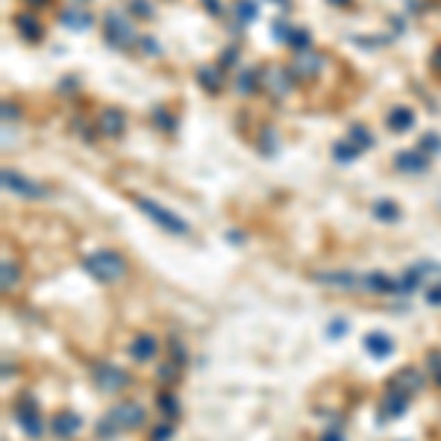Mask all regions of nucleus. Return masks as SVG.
<instances>
[{
	"label": "nucleus",
	"instance_id": "44",
	"mask_svg": "<svg viewBox=\"0 0 441 441\" xmlns=\"http://www.w3.org/2000/svg\"><path fill=\"white\" fill-rule=\"evenodd\" d=\"M433 68L441 74V47H435V53H433Z\"/></svg>",
	"mask_w": 441,
	"mask_h": 441
},
{
	"label": "nucleus",
	"instance_id": "18",
	"mask_svg": "<svg viewBox=\"0 0 441 441\" xmlns=\"http://www.w3.org/2000/svg\"><path fill=\"white\" fill-rule=\"evenodd\" d=\"M362 345H365V350L371 353L374 359H388L391 353H395V341H391V336L379 333V329H374V333H368Z\"/></svg>",
	"mask_w": 441,
	"mask_h": 441
},
{
	"label": "nucleus",
	"instance_id": "22",
	"mask_svg": "<svg viewBox=\"0 0 441 441\" xmlns=\"http://www.w3.org/2000/svg\"><path fill=\"white\" fill-rule=\"evenodd\" d=\"M388 127L395 130V132H406V130H412L415 127V112L409 106H395L388 112Z\"/></svg>",
	"mask_w": 441,
	"mask_h": 441
},
{
	"label": "nucleus",
	"instance_id": "9",
	"mask_svg": "<svg viewBox=\"0 0 441 441\" xmlns=\"http://www.w3.org/2000/svg\"><path fill=\"white\" fill-rule=\"evenodd\" d=\"M395 168L400 174H409V177H418V174H426L430 171V156H426L421 147H409V150H400L395 156Z\"/></svg>",
	"mask_w": 441,
	"mask_h": 441
},
{
	"label": "nucleus",
	"instance_id": "2",
	"mask_svg": "<svg viewBox=\"0 0 441 441\" xmlns=\"http://www.w3.org/2000/svg\"><path fill=\"white\" fill-rule=\"evenodd\" d=\"M83 268H85V274H92L97 283H103V286H112V283H118V279L127 277V259L118 250L89 253L83 259Z\"/></svg>",
	"mask_w": 441,
	"mask_h": 441
},
{
	"label": "nucleus",
	"instance_id": "5",
	"mask_svg": "<svg viewBox=\"0 0 441 441\" xmlns=\"http://www.w3.org/2000/svg\"><path fill=\"white\" fill-rule=\"evenodd\" d=\"M92 379H94V386L106 391V395H115V391H124L130 383H132V377L124 371L121 365H112V362H97L92 368Z\"/></svg>",
	"mask_w": 441,
	"mask_h": 441
},
{
	"label": "nucleus",
	"instance_id": "3",
	"mask_svg": "<svg viewBox=\"0 0 441 441\" xmlns=\"http://www.w3.org/2000/svg\"><path fill=\"white\" fill-rule=\"evenodd\" d=\"M132 203H136L139 212H144L156 227H162L165 232H171V236H189V220L182 215H177V212L165 209L162 203L144 198V194H132Z\"/></svg>",
	"mask_w": 441,
	"mask_h": 441
},
{
	"label": "nucleus",
	"instance_id": "12",
	"mask_svg": "<svg viewBox=\"0 0 441 441\" xmlns=\"http://www.w3.org/2000/svg\"><path fill=\"white\" fill-rule=\"evenodd\" d=\"M379 418H403L406 415V409H409V395L406 391H400V388H391L388 386V391H386V397H383V403H379Z\"/></svg>",
	"mask_w": 441,
	"mask_h": 441
},
{
	"label": "nucleus",
	"instance_id": "42",
	"mask_svg": "<svg viewBox=\"0 0 441 441\" xmlns=\"http://www.w3.org/2000/svg\"><path fill=\"white\" fill-rule=\"evenodd\" d=\"M321 441H345V435H341V433H338V430H327V433H324V438H321Z\"/></svg>",
	"mask_w": 441,
	"mask_h": 441
},
{
	"label": "nucleus",
	"instance_id": "6",
	"mask_svg": "<svg viewBox=\"0 0 441 441\" xmlns=\"http://www.w3.org/2000/svg\"><path fill=\"white\" fill-rule=\"evenodd\" d=\"M0 180H3V189L12 191L15 198H24V200H42L47 189L39 186L35 180H27L21 174V171H12V168H3V174H0Z\"/></svg>",
	"mask_w": 441,
	"mask_h": 441
},
{
	"label": "nucleus",
	"instance_id": "17",
	"mask_svg": "<svg viewBox=\"0 0 441 441\" xmlns=\"http://www.w3.org/2000/svg\"><path fill=\"white\" fill-rule=\"evenodd\" d=\"M362 288H365V291H371V294H400L397 279H391V277L383 274V271L365 274V277H362Z\"/></svg>",
	"mask_w": 441,
	"mask_h": 441
},
{
	"label": "nucleus",
	"instance_id": "39",
	"mask_svg": "<svg viewBox=\"0 0 441 441\" xmlns=\"http://www.w3.org/2000/svg\"><path fill=\"white\" fill-rule=\"evenodd\" d=\"M139 47H141L144 53H159V44L150 39V35H141V39H139Z\"/></svg>",
	"mask_w": 441,
	"mask_h": 441
},
{
	"label": "nucleus",
	"instance_id": "21",
	"mask_svg": "<svg viewBox=\"0 0 441 441\" xmlns=\"http://www.w3.org/2000/svg\"><path fill=\"white\" fill-rule=\"evenodd\" d=\"M59 21L65 24L68 30H89L92 24H94V18H92V12H85V9H62V15H59Z\"/></svg>",
	"mask_w": 441,
	"mask_h": 441
},
{
	"label": "nucleus",
	"instance_id": "30",
	"mask_svg": "<svg viewBox=\"0 0 441 441\" xmlns=\"http://www.w3.org/2000/svg\"><path fill=\"white\" fill-rule=\"evenodd\" d=\"M127 9H130V15H136L141 21H153V15H156V9L147 3V0H130Z\"/></svg>",
	"mask_w": 441,
	"mask_h": 441
},
{
	"label": "nucleus",
	"instance_id": "24",
	"mask_svg": "<svg viewBox=\"0 0 441 441\" xmlns=\"http://www.w3.org/2000/svg\"><path fill=\"white\" fill-rule=\"evenodd\" d=\"M232 12H236L241 27H244V24H253L256 18H259V6H256L253 0H236V3H232Z\"/></svg>",
	"mask_w": 441,
	"mask_h": 441
},
{
	"label": "nucleus",
	"instance_id": "33",
	"mask_svg": "<svg viewBox=\"0 0 441 441\" xmlns=\"http://www.w3.org/2000/svg\"><path fill=\"white\" fill-rule=\"evenodd\" d=\"M150 118H153V124H159V127H162L165 132H171V130H174V127H177V121H174V118H171V115H168V109H162V106H156Z\"/></svg>",
	"mask_w": 441,
	"mask_h": 441
},
{
	"label": "nucleus",
	"instance_id": "15",
	"mask_svg": "<svg viewBox=\"0 0 441 441\" xmlns=\"http://www.w3.org/2000/svg\"><path fill=\"white\" fill-rule=\"evenodd\" d=\"M315 279L324 286H333V288H345V291L362 288V277H356L353 271H321V274H315Z\"/></svg>",
	"mask_w": 441,
	"mask_h": 441
},
{
	"label": "nucleus",
	"instance_id": "43",
	"mask_svg": "<svg viewBox=\"0 0 441 441\" xmlns=\"http://www.w3.org/2000/svg\"><path fill=\"white\" fill-rule=\"evenodd\" d=\"M15 115H18V109H15V106H9V103H3V118L9 121V118H15Z\"/></svg>",
	"mask_w": 441,
	"mask_h": 441
},
{
	"label": "nucleus",
	"instance_id": "19",
	"mask_svg": "<svg viewBox=\"0 0 441 441\" xmlns=\"http://www.w3.org/2000/svg\"><path fill=\"white\" fill-rule=\"evenodd\" d=\"M15 30L21 33L24 42H42L44 39V27L35 21L33 12H18V15H15Z\"/></svg>",
	"mask_w": 441,
	"mask_h": 441
},
{
	"label": "nucleus",
	"instance_id": "41",
	"mask_svg": "<svg viewBox=\"0 0 441 441\" xmlns=\"http://www.w3.org/2000/svg\"><path fill=\"white\" fill-rule=\"evenodd\" d=\"M203 6H206V12H209V15H220V12H224V6H220L218 0H203Z\"/></svg>",
	"mask_w": 441,
	"mask_h": 441
},
{
	"label": "nucleus",
	"instance_id": "38",
	"mask_svg": "<svg viewBox=\"0 0 441 441\" xmlns=\"http://www.w3.org/2000/svg\"><path fill=\"white\" fill-rule=\"evenodd\" d=\"M236 47H227L224 53H220V68H230V65H236Z\"/></svg>",
	"mask_w": 441,
	"mask_h": 441
},
{
	"label": "nucleus",
	"instance_id": "16",
	"mask_svg": "<svg viewBox=\"0 0 441 441\" xmlns=\"http://www.w3.org/2000/svg\"><path fill=\"white\" fill-rule=\"evenodd\" d=\"M388 386L406 391V395L412 397V395H418V391L424 388V377H421V371H415V368H400V371L388 379Z\"/></svg>",
	"mask_w": 441,
	"mask_h": 441
},
{
	"label": "nucleus",
	"instance_id": "36",
	"mask_svg": "<svg viewBox=\"0 0 441 441\" xmlns=\"http://www.w3.org/2000/svg\"><path fill=\"white\" fill-rule=\"evenodd\" d=\"M171 435H174V426L162 424V426H156V430L150 433V441H171Z\"/></svg>",
	"mask_w": 441,
	"mask_h": 441
},
{
	"label": "nucleus",
	"instance_id": "40",
	"mask_svg": "<svg viewBox=\"0 0 441 441\" xmlns=\"http://www.w3.org/2000/svg\"><path fill=\"white\" fill-rule=\"evenodd\" d=\"M426 303L441 306V286H430V291H426Z\"/></svg>",
	"mask_w": 441,
	"mask_h": 441
},
{
	"label": "nucleus",
	"instance_id": "37",
	"mask_svg": "<svg viewBox=\"0 0 441 441\" xmlns=\"http://www.w3.org/2000/svg\"><path fill=\"white\" fill-rule=\"evenodd\" d=\"M345 333H347V321H338V318H336V321L329 324V338H338V336H345Z\"/></svg>",
	"mask_w": 441,
	"mask_h": 441
},
{
	"label": "nucleus",
	"instance_id": "4",
	"mask_svg": "<svg viewBox=\"0 0 441 441\" xmlns=\"http://www.w3.org/2000/svg\"><path fill=\"white\" fill-rule=\"evenodd\" d=\"M141 35L132 30L130 18H124L118 9L106 12V21H103V42L109 47H115V51H130L132 44H139Z\"/></svg>",
	"mask_w": 441,
	"mask_h": 441
},
{
	"label": "nucleus",
	"instance_id": "8",
	"mask_svg": "<svg viewBox=\"0 0 441 441\" xmlns=\"http://www.w3.org/2000/svg\"><path fill=\"white\" fill-rule=\"evenodd\" d=\"M262 85L268 92H271L274 97H286L291 92V85H294V74L291 68H283V65H271V68H265L262 74Z\"/></svg>",
	"mask_w": 441,
	"mask_h": 441
},
{
	"label": "nucleus",
	"instance_id": "14",
	"mask_svg": "<svg viewBox=\"0 0 441 441\" xmlns=\"http://www.w3.org/2000/svg\"><path fill=\"white\" fill-rule=\"evenodd\" d=\"M130 359H136V362H150L153 356H156V350H159V341H156V336L153 333H139L136 338L130 341Z\"/></svg>",
	"mask_w": 441,
	"mask_h": 441
},
{
	"label": "nucleus",
	"instance_id": "47",
	"mask_svg": "<svg viewBox=\"0 0 441 441\" xmlns=\"http://www.w3.org/2000/svg\"><path fill=\"white\" fill-rule=\"evenodd\" d=\"M274 3H279V6H288V0H274Z\"/></svg>",
	"mask_w": 441,
	"mask_h": 441
},
{
	"label": "nucleus",
	"instance_id": "23",
	"mask_svg": "<svg viewBox=\"0 0 441 441\" xmlns=\"http://www.w3.org/2000/svg\"><path fill=\"white\" fill-rule=\"evenodd\" d=\"M400 206L395 200H388V198H379L374 203V218L377 220H383V224H395V220H400Z\"/></svg>",
	"mask_w": 441,
	"mask_h": 441
},
{
	"label": "nucleus",
	"instance_id": "27",
	"mask_svg": "<svg viewBox=\"0 0 441 441\" xmlns=\"http://www.w3.org/2000/svg\"><path fill=\"white\" fill-rule=\"evenodd\" d=\"M350 141L359 147V150H371L374 147V136H371V130L362 127V124H353L350 127Z\"/></svg>",
	"mask_w": 441,
	"mask_h": 441
},
{
	"label": "nucleus",
	"instance_id": "32",
	"mask_svg": "<svg viewBox=\"0 0 441 441\" xmlns=\"http://www.w3.org/2000/svg\"><path fill=\"white\" fill-rule=\"evenodd\" d=\"M18 279H21V271H18V265L6 259V262H3V291L15 288V286H18Z\"/></svg>",
	"mask_w": 441,
	"mask_h": 441
},
{
	"label": "nucleus",
	"instance_id": "11",
	"mask_svg": "<svg viewBox=\"0 0 441 441\" xmlns=\"http://www.w3.org/2000/svg\"><path fill=\"white\" fill-rule=\"evenodd\" d=\"M51 430L56 438H62V441H71L74 435H77L83 430V418L74 409H59L53 415V421H51Z\"/></svg>",
	"mask_w": 441,
	"mask_h": 441
},
{
	"label": "nucleus",
	"instance_id": "7",
	"mask_svg": "<svg viewBox=\"0 0 441 441\" xmlns=\"http://www.w3.org/2000/svg\"><path fill=\"white\" fill-rule=\"evenodd\" d=\"M15 421L24 433L30 438H42L44 426H42V412H39V403H35L30 395H24L18 403H15Z\"/></svg>",
	"mask_w": 441,
	"mask_h": 441
},
{
	"label": "nucleus",
	"instance_id": "20",
	"mask_svg": "<svg viewBox=\"0 0 441 441\" xmlns=\"http://www.w3.org/2000/svg\"><path fill=\"white\" fill-rule=\"evenodd\" d=\"M198 83L203 92L218 94L224 89V71H220V65H203V68H198Z\"/></svg>",
	"mask_w": 441,
	"mask_h": 441
},
{
	"label": "nucleus",
	"instance_id": "10",
	"mask_svg": "<svg viewBox=\"0 0 441 441\" xmlns=\"http://www.w3.org/2000/svg\"><path fill=\"white\" fill-rule=\"evenodd\" d=\"M124 130H127V115H124V109H118V106H106L101 118H97V132L106 139H121L124 136Z\"/></svg>",
	"mask_w": 441,
	"mask_h": 441
},
{
	"label": "nucleus",
	"instance_id": "35",
	"mask_svg": "<svg viewBox=\"0 0 441 441\" xmlns=\"http://www.w3.org/2000/svg\"><path fill=\"white\" fill-rule=\"evenodd\" d=\"M418 147H421V150H424L426 156H433V153H438V150H441V136H435V132H426Z\"/></svg>",
	"mask_w": 441,
	"mask_h": 441
},
{
	"label": "nucleus",
	"instance_id": "1",
	"mask_svg": "<svg viewBox=\"0 0 441 441\" xmlns=\"http://www.w3.org/2000/svg\"><path fill=\"white\" fill-rule=\"evenodd\" d=\"M144 418H147V412L139 403H118V406H112L101 421H97L94 430H97V438L101 441H112L121 433H132V430H139V426H144Z\"/></svg>",
	"mask_w": 441,
	"mask_h": 441
},
{
	"label": "nucleus",
	"instance_id": "46",
	"mask_svg": "<svg viewBox=\"0 0 441 441\" xmlns=\"http://www.w3.org/2000/svg\"><path fill=\"white\" fill-rule=\"evenodd\" d=\"M329 3H336V6H347L350 0H329Z\"/></svg>",
	"mask_w": 441,
	"mask_h": 441
},
{
	"label": "nucleus",
	"instance_id": "26",
	"mask_svg": "<svg viewBox=\"0 0 441 441\" xmlns=\"http://www.w3.org/2000/svg\"><path fill=\"white\" fill-rule=\"evenodd\" d=\"M359 147L356 144H353V141H336L333 144V159H336V162H353V159H359Z\"/></svg>",
	"mask_w": 441,
	"mask_h": 441
},
{
	"label": "nucleus",
	"instance_id": "25",
	"mask_svg": "<svg viewBox=\"0 0 441 441\" xmlns=\"http://www.w3.org/2000/svg\"><path fill=\"white\" fill-rule=\"evenodd\" d=\"M286 42L294 47V53H303V51H309V44H312V33L306 27H291Z\"/></svg>",
	"mask_w": 441,
	"mask_h": 441
},
{
	"label": "nucleus",
	"instance_id": "29",
	"mask_svg": "<svg viewBox=\"0 0 441 441\" xmlns=\"http://www.w3.org/2000/svg\"><path fill=\"white\" fill-rule=\"evenodd\" d=\"M236 85H239V92H241V94H253V92L262 85V80H259V71H241Z\"/></svg>",
	"mask_w": 441,
	"mask_h": 441
},
{
	"label": "nucleus",
	"instance_id": "45",
	"mask_svg": "<svg viewBox=\"0 0 441 441\" xmlns=\"http://www.w3.org/2000/svg\"><path fill=\"white\" fill-rule=\"evenodd\" d=\"M27 3H33V6H47L51 0H27Z\"/></svg>",
	"mask_w": 441,
	"mask_h": 441
},
{
	"label": "nucleus",
	"instance_id": "34",
	"mask_svg": "<svg viewBox=\"0 0 441 441\" xmlns=\"http://www.w3.org/2000/svg\"><path fill=\"white\" fill-rule=\"evenodd\" d=\"M426 368H430L435 386L441 388V350H430V353H426Z\"/></svg>",
	"mask_w": 441,
	"mask_h": 441
},
{
	"label": "nucleus",
	"instance_id": "28",
	"mask_svg": "<svg viewBox=\"0 0 441 441\" xmlns=\"http://www.w3.org/2000/svg\"><path fill=\"white\" fill-rule=\"evenodd\" d=\"M156 403H159V409H162L165 418H180V400H177V395L162 391V395L156 397Z\"/></svg>",
	"mask_w": 441,
	"mask_h": 441
},
{
	"label": "nucleus",
	"instance_id": "13",
	"mask_svg": "<svg viewBox=\"0 0 441 441\" xmlns=\"http://www.w3.org/2000/svg\"><path fill=\"white\" fill-rule=\"evenodd\" d=\"M321 65H324L321 53H309V51H303V53L294 56V62H291V74H294L297 80H312V77H318V71H321Z\"/></svg>",
	"mask_w": 441,
	"mask_h": 441
},
{
	"label": "nucleus",
	"instance_id": "31",
	"mask_svg": "<svg viewBox=\"0 0 441 441\" xmlns=\"http://www.w3.org/2000/svg\"><path fill=\"white\" fill-rule=\"evenodd\" d=\"M168 350H171V362L180 365V368L186 365V345H182L177 336H171V338H168Z\"/></svg>",
	"mask_w": 441,
	"mask_h": 441
}]
</instances>
